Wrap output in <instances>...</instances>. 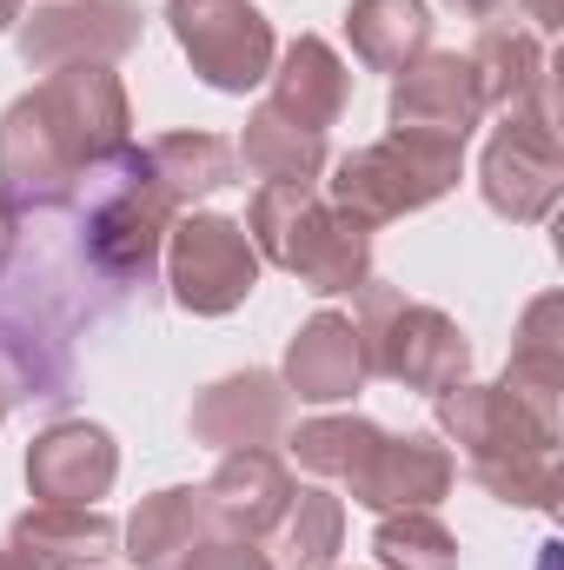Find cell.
Masks as SVG:
<instances>
[{"label":"cell","instance_id":"cell-2","mask_svg":"<svg viewBox=\"0 0 564 570\" xmlns=\"http://www.w3.org/2000/svg\"><path fill=\"white\" fill-rule=\"evenodd\" d=\"M438 431L465 451V471L498 498L525 511H558V425H545L532 405H518L505 385H451L431 399Z\"/></svg>","mask_w":564,"mask_h":570},{"label":"cell","instance_id":"cell-10","mask_svg":"<svg viewBox=\"0 0 564 570\" xmlns=\"http://www.w3.org/2000/svg\"><path fill=\"white\" fill-rule=\"evenodd\" d=\"M146 13L134 0H47L13 20V47L33 73L60 67H114L140 47Z\"/></svg>","mask_w":564,"mask_h":570},{"label":"cell","instance_id":"cell-6","mask_svg":"<svg viewBox=\"0 0 564 570\" xmlns=\"http://www.w3.org/2000/svg\"><path fill=\"white\" fill-rule=\"evenodd\" d=\"M80 193H87V213H80V259H87L107 285H153L179 206L146 179L140 146H127L120 159H107Z\"/></svg>","mask_w":564,"mask_h":570},{"label":"cell","instance_id":"cell-1","mask_svg":"<svg viewBox=\"0 0 564 570\" xmlns=\"http://www.w3.org/2000/svg\"><path fill=\"white\" fill-rule=\"evenodd\" d=\"M134 146V107L114 67H60L0 114V206L40 219Z\"/></svg>","mask_w":564,"mask_h":570},{"label":"cell","instance_id":"cell-17","mask_svg":"<svg viewBox=\"0 0 564 570\" xmlns=\"http://www.w3.org/2000/svg\"><path fill=\"white\" fill-rule=\"evenodd\" d=\"M220 538H233V531L220 524L206 484H166V491L140 498V511L127 518V531H120L127 551L120 558L134 570H186L206 544H220Z\"/></svg>","mask_w":564,"mask_h":570},{"label":"cell","instance_id":"cell-12","mask_svg":"<svg viewBox=\"0 0 564 570\" xmlns=\"http://www.w3.org/2000/svg\"><path fill=\"white\" fill-rule=\"evenodd\" d=\"M458 484V458H451V444H438L431 431H386L379 444H372V458L339 484L352 504H366V511H431L445 491Z\"/></svg>","mask_w":564,"mask_h":570},{"label":"cell","instance_id":"cell-30","mask_svg":"<svg viewBox=\"0 0 564 570\" xmlns=\"http://www.w3.org/2000/svg\"><path fill=\"white\" fill-rule=\"evenodd\" d=\"M445 7H458V13H471V20H498L512 0H445Z\"/></svg>","mask_w":564,"mask_h":570},{"label":"cell","instance_id":"cell-26","mask_svg":"<svg viewBox=\"0 0 564 570\" xmlns=\"http://www.w3.org/2000/svg\"><path fill=\"white\" fill-rule=\"evenodd\" d=\"M233 153H240V166H246L260 186H273V179H319V173L332 166L325 134H305V127H292L280 114H266V107L246 114V134H240Z\"/></svg>","mask_w":564,"mask_h":570},{"label":"cell","instance_id":"cell-16","mask_svg":"<svg viewBox=\"0 0 564 570\" xmlns=\"http://www.w3.org/2000/svg\"><path fill=\"white\" fill-rule=\"evenodd\" d=\"M13 570H100L120 558V524L100 504H33L0 538Z\"/></svg>","mask_w":564,"mask_h":570},{"label":"cell","instance_id":"cell-22","mask_svg":"<svg viewBox=\"0 0 564 570\" xmlns=\"http://www.w3.org/2000/svg\"><path fill=\"white\" fill-rule=\"evenodd\" d=\"M518 405H532L545 425L564 431V298L558 292H538L525 312H518V332H512V365L498 379Z\"/></svg>","mask_w":564,"mask_h":570},{"label":"cell","instance_id":"cell-7","mask_svg":"<svg viewBox=\"0 0 564 570\" xmlns=\"http://www.w3.org/2000/svg\"><path fill=\"white\" fill-rule=\"evenodd\" d=\"M166 285H173V305L193 318L240 312L260 285V253L246 226L226 213H179L166 233Z\"/></svg>","mask_w":564,"mask_h":570},{"label":"cell","instance_id":"cell-34","mask_svg":"<svg viewBox=\"0 0 564 570\" xmlns=\"http://www.w3.org/2000/svg\"><path fill=\"white\" fill-rule=\"evenodd\" d=\"M7 412H13V385H7V372H0V425H7Z\"/></svg>","mask_w":564,"mask_h":570},{"label":"cell","instance_id":"cell-35","mask_svg":"<svg viewBox=\"0 0 564 570\" xmlns=\"http://www.w3.org/2000/svg\"><path fill=\"white\" fill-rule=\"evenodd\" d=\"M0 570H13V564H7V551H0Z\"/></svg>","mask_w":564,"mask_h":570},{"label":"cell","instance_id":"cell-23","mask_svg":"<svg viewBox=\"0 0 564 570\" xmlns=\"http://www.w3.org/2000/svg\"><path fill=\"white\" fill-rule=\"evenodd\" d=\"M273 570H332L346 551V498H332L325 484H299L285 518L260 538Z\"/></svg>","mask_w":564,"mask_h":570},{"label":"cell","instance_id":"cell-24","mask_svg":"<svg viewBox=\"0 0 564 570\" xmlns=\"http://www.w3.org/2000/svg\"><path fill=\"white\" fill-rule=\"evenodd\" d=\"M346 40L366 73H406L431 47V7L425 0H346Z\"/></svg>","mask_w":564,"mask_h":570},{"label":"cell","instance_id":"cell-20","mask_svg":"<svg viewBox=\"0 0 564 570\" xmlns=\"http://www.w3.org/2000/svg\"><path fill=\"white\" fill-rule=\"evenodd\" d=\"M471 80H478V100L485 114H525V107H558L552 100V53L532 27H512L505 13L478 27L471 40Z\"/></svg>","mask_w":564,"mask_h":570},{"label":"cell","instance_id":"cell-11","mask_svg":"<svg viewBox=\"0 0 564 570\" xmlns=\"http://www.w3.org/2000/svg\"><path fill=\"white\" fill-rule=\"evenodd\" d=\"M0 372L13 385V399H47L60 405L74 392V332L54 312L47 292H33V279L7 292L0 273Z\"/></svg>","mask_w":564,"mask_h":570},{"label":"cell","instance_id":"cell-18","mask_svg":"<svg viewBox=\"0 0 564 570\" xmlns=\"http://www.w3.org/2000/svg\"><path fill=\"white\" fill-rule=\"evenodd\" d=\"M260 107L280 114V120H292V127H305V134H332V127L346 120V107H352V67L339 60L332 40L299 33V40L280 47Z\"/></svg>","mask_w":564,"mask_h":570},{"label":"cell","instance_id":"cell-13","mask_svg":"<svg viewBox=\"0 0 564 570\" xmlns=\"http://www.w3.org/2000/svg\"><path fill=\"white\" fill-rule=\"evenodd\" d=\"M478 120H485V100H478V80H471V60H465V53H438V47H425L406 73H392L386 127L465 146L471 134H478Z\"/></svg>","mask_w":564,"mask_h":570},{"label":"cell","instance_id":"cell-15","mask_svg":"<svg viewBox=\"0 0 564 570\" xmlns=\"http://www.w3.org/2000/svg\"><path fill=\"white\" fill-rule=\"evenodd\" d=\"M120 478V444L94 419H60L27 444V491L40 504H100Z\"/></svg>","mask_w":564,"mask_h":570},{"label":"cell","instance_id":"cell-36","mask_svg":"<svg viewBox=\"0 0 564 570\" xmlns=\"http://www.w3.org/2000/svg\"><path fill=\"white\" fill-rule=\"evenodd\" d=\"M332 570H339V564H332Z\"/></svg>","mask_w":564,"mask_h":570},{"label":"cell","instance_id":"cell-9","mask_svg":"<svg viewBox=\"0 0 564 570\" xmlns=\"http://www.w3.org/2000/svg\"><path fill=\"white\" fill-rule=\"evenodd\" d=\"M478 193L498 219L512 226H538L552 219L564 193V140H558V107H525L505 114V127L485 140L478 159Z\"/></svg>","mask_w":564,"mask_h":570},{"label":"cell","instance_id":"cell-14","mask_svg":"<svg viewBox=\"0 0 564 570\" xmlns=\"http://www.w3.org/2000/svg\"><path fill=\"white\" fill-rule=\"evenodd\" d=\"M285 425H292V392L280 385V372L213 379L186 412L193 444H206V451H266L285 438Z\"/></svg>","mask_w":564,"mask_h":570},{"label":"cell","instance_id":"cell-19","mask_svg":"<svg viewBox=\"0 0 564 570\" xmlns=\"http://www.w3.org/2000/svg\"><path fill=\"white\" fill-rule=\"evenodd\" d=\"M366 345H359V325L346 312H312L292 338H285V365L280 385L299 399V405H346L366 392Z\"/></svg>","mask_w":564,"mask_h":570},{"label":"cell","instance_id":"cell-32","mask_svg":"<svg viewBox=\"0 0 564 570\" xmlns=\"http://www.w3.org/2000/svg\"><path fill=\"white\" fill-rule=\"evenodd\" d=\"M7 259H13V213L0 206V273H7Z\"/></svg>","mask_w":564,"mask_h":570},{"label":"cell","instance_id":"cell-5","mask_svg":"<svg viewBox=\"0 0 564 570\" xmlns=\"http://www.w3.org/2000/svg\"><path fill=\"white\" fill-rule=\"evenodd\" d=\"M332 179L319 186L346 219H359L366 233L406 219V213H425L431 199H445L465 173V146L458 140H431V134H386L372 146H352L325 166Z\"/></svg>","mask_w":564,"mask_h":570},{"label":"cell","instance_id":"cell-27","mask_svg":"<svg viewBox=\"0 0 564 570\" xmlns=\"http://www.w3.org/2000/svg\"><path fill=\"white\" fill-rule=\"evenodd\" d=\"M379 438H386V431L372 425V419L339 412V419H305V425L285 438V451L299 458V471H312V478H325V484H346V478L372 458Z\"/></svg>","mask_w":564,"mask_h":570},{"label":"cell","instance_id":"cell-31","mask_svg":"<svg viewBox=\"0 0 564 570\" xmlns=\"http://www.w3.org/2000/svg\"><path fill=\"white\" fill-rule=\"evenodd\" d=\"M532 7V20H538V33H552L558 27V0H525Z\"/></svg>","mask_w":564,"mask_h":570},{"label":"cell","instance_id":"cell-28","mask_svg":"<svg viewBox=\"0 0 564 570\" xmlns=\"http://www.w3.org/2000/svg\"><path fill=\"white\" fill-rule=\"evenodd\" d=\"M379 570H458V538L438 511H386L372 531Z\"/></svg>","mask_w":564,"mask_h":570},{"label":"cell","instance_id":"cell-21","mask_svg":"<svg viewBox=\"0 0 564 570\" xmlns=\"http://www.w3.org/2000/svg\"><path fill=\"white\" fill-rule=\"evenodd\" d=\"M299 478L285 471V458L266 444V451H220V471L206 478V498L220 511V524L246 544H260L273 524L285 518Z\"/></svg>","mask_w":564,"mask_h":570},{"label":"cell","instance_id":"cell-8","mask_svg":"<svg viewBox=\"0 0 564 570\" xmlns=\"http://www.w3.org/2000/svg\"><path fill=\"white\" fill-rule=\"evenodd\" d=\"M166 27L213 94H253L280 60L273 20L253 0H166Z\"/></svg>","mask_w":564,"mask_h":570},{"label":"cell","instance_id":"cell-3","mask_svg":"<svg viewBox=\"0 0 564 570\" xmlns=\"http://www.w3.org/2000/svg\"><path fill=\"white\" fill-rule=\"evenodd\" d=\"M246 239L260 266H280L312 298H339L372 279V233L346 219L319 179H273L246 199Z\"/></svg>","mask_w":564,"mask_h":570},{"label":"cell","instance_id":"cell-33","mask_svg":"<svg viewBox=\"0 0 564 570\" xmlns=\"http://www.w3.org/2000/svg\"><path fill=\"white\" fill-rule=\"evenodd\" d=\"M20 13H27V0H0V33H7V27H13Z\"/></svg>","mask_w":564,"mask_h":570},{"label":"cell","instance_id":"cell-25","mask_svg":"<svg viewBox=\"0 0 564 570\" xmlns=\"http://www.w3.org/2000/svg\"><path fill=\"white\" fill-rule=\"evenodd\" d=\"M140 159H146V179H153L179 213H186L193 199H213L220 186L240 179V153H233V140H220V134H159Z\"/></svg>","mask_w":564,"mask_h":570},{"label":"cell","instance_id":"cell-29","mask_svg":"<svg viewBox=\"0 0 564 570\" xmlns=\"http://www.w3.org/2000/svg\"><path fill=\"white\" fill-rule=\"evenodd\" d=\"M186 570H273V564H266L260 544H246V538H220V544H206Z\"/></svg>","mask_w":564,"mask_h":570},{"label":"cell","instance_id":"cell-4","mask_svg":"<svg viewBox=\"0 0 564 570\" xmlns=\"http://www.w3.org/2000/svg\"><path fill=\"white\" fill-rule=\"evenodd\" d=\"M352 298H359L352 325H359L372 379H392V385L425 392V399H438V392L471 379V338L458 332L451 312H438L425 298H406L399 285H386L379 273L359 285Z\"/></svg>","mask_w":564,"mask_h":570}]
</instances>
